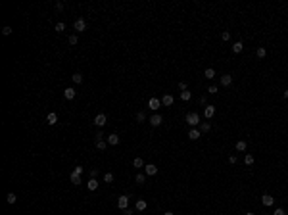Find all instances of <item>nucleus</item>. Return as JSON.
<instances>
[{"instance_id": "obj_5", "label": "nucleus", "mask_w": 288, "mask_h": 215, "mask_svg": "<svg viewBox=\"0 0 288 215\" xmlns=\"http://www.w3.org/2000/svg\"><path fill=\"white\" fill-rule=\"evenodd\" d=\"M73 29H75V31H79V33H83V31L87 29V21H85L83 17H79L75 23H73Z\"/></svg>"}, {"instance_id": "obj_7", "label": "nucleus", "mask_w": 288, "mask_h": 215, "mask_svg": "<svg viewBox=\"0 0 288 215\" xmlns=\"http://www.w3.org/2000/svg\"><path fill=\"white\" fill-rule=\"evenodd\" d=\"M157 173V167L154 163H146L144 165V175H148V177H154Z\"/></svg>"}, {"instance_id": "obj_33", "label": "nucleus", "mask_w": 288, "mask_h": 215, "mask_svg": "<svg viewBox=\"0 0 288 215\" xmlns=\"http://www.w3.org/2000/svg\"><path fill=\"white\" fill-rule=\"evenodd\" d=\"M56 31H58V33L66 31V23H63V21H58V23H56Z\"/></svg>"}, {"instance_id": "obj_14", "label": "nucleus", "mask_w": 288, "mask_h": 215, "mask_svg": "<svg viewBox=\"0 0 288 215\" xmlns=\"http://www.w3.org/2000/svg\"><path fill=\"white\" fill-rule=\"evenodd\" d=\"M46 123L48 125H56V123H58V113H54V112L48 113V115H46Z\"/></svg>"}, {"instance_id": "obj_22", "label": "nucleus", "mask_w": 288, "mask_h": 215, "mask_svg": "<svg viewBox=\"0 0 288 215\" xmlns=\"http://www.w3.org/2000/svg\"><path fill=\"white\" fill-rule=\"evenodd\" d=\"M204 77L206 79H213V77H215V69H213V67H208V69L204 71Z\"/></svg>"}, {"instance_id": "obj_31", "label": "nucleus", "mask_w": 288, "mask_h": 215, "mask_svg": "<svg viewBox=\"0 0 288 215\" xmlns=\"http://www.w3.org/2000/svg\"><path fill=\"white\" fill-rule=\"evenodd\" d=\"M106 146H108V140H98L96 142V148L98 150H106Z\"/></svg>"}, {"instance_id": "obj_29", "label": "nucleus", "mask_w": 288, "mask_h": 215, "mask_svg": "<svg viewBox=\"0 0 288 215\" xmlns=\"http://www.w3.org/2000/svg\"><path fill=\"white\" fill-rule=\"evenodd\" d=\"M136 121H139V123H144V121H146V112H139V113H136Z\"/></svg>"}, {"instance_id": "obj_37", "label": "nucleus", "mask_w": 288, "mask_h": 215, "mask_svg": "<svg viewBox=\"0 0 288 215\" xmlns=\"http://www.w3.org/2000/svg\"><path fill=\"white\" fill-rule=\"evenodd\" d=\"M77 42H79V39H77V35H71V36H69V44H71V46H75Z\"/></svg>"}, {"instance_id": "obj_24", "label": "nucleus", "mask_w": 288, "mask_h": 215, "mask_svg": "<svg viewBox=\"0 0 288 215\" xmlns=\"http://www.w3.org/2000/svg\"><path fill=\"white\" fill-rule=\"evenodd\" d=\"M246 148H248V144H246V140H238V142H236V150H238V152H244Z\"/></svg>"}, {"instance_id": "obj_19", "label": "nucleus", "mask_w": 288, "mask_h": 215, "mask_svg": "<svg viewBox=\"0 0 288 215\" xmlns=\"http://www.w3.org/2000/svg\"><path fill=\"white\" fill-rule=\"evenodd\" d=\"M69 179H71V182H73L75 186H79L81 182H83V181H81V175H77V173H71V175H69Z\"/></svg>"}, {"instance_id": "obj_25", "label": "nucleus", "mask_w": 288, "mask_h": 215, "mask_svg": "<svg viewBox=\"0 0 288 215\" xmlns=\"http://www.w3.org/2000/svg\"><path fill=\"white\" fill-rule=\"evenodd\" d=\"M211 131V123H200V133H209Z\"/></svg>"}, {"instance_id": "obj_23", "label": "nucleus", "mask_w": 288, "mask_h": 215, "mask_svg": "<svg viewBox=\"0 0 288 215\" xmlns=\"http://www.w3.org/2000/svg\"><path fill=\"white\" fill-rule=\"evenodd\" d=\"M190 98H192V94H190V90H182V92H181V100H182V102H188Z\"/></svg>"}, {"instance_id": "obj_8", "label": "nucleus", "mask_w": 288, "mask_h": 215, "mask_svg": "<svg viewBox=\"0 0 288 215\" xmlns=\"http://www.w3.org/2000/svg\"><path fill=\"white\" fill-rule=\"evenodd\" d=\"M106 123H108V117L104 115V113H98V115L94 117V125H96V127H104Z\"/></svg>"}, {"instance_id": "obj_20", "label": "nucleus", "mask_w": 288, "mask_h": 215, "mask_svg": "<svg viewBox=\"0 0 288 215\" xmlns=\"http://www.w3.org/2000/svg\"><path fill=\"white\" fill-rule=\"evenodd\" d=\"M6 202H8L10 206H14L15 202H17V196H15L14 192H8V196H6Z\"/></svg>"}, {"instance_id": "obj_49", "label": "nucleus", "mask_w": 288, "mask_h": 215, "mask_svg": "<svg viewBox=\"0 0 288 215\" xmlns=\"http://www.w3.org/2000/svg\"><path fill=\"white\" fill-rule=\"evenodd\" d=\"M263 215H269V213H263Z\"/></svg>"}, {"instance_id": "obj_11", "label": "nucleus", "mask_w": 288, "mask_h": 215, "mask_svg": "<svg viewBox=\"0 0 288 215\" xmlns=\"http://www.w3.org/2000/svg\"><path fill=\"white\" fill-rule=\"evenodd\" d=\"M173 102H175V98H173L171 94H163V98H161V106H173Z\"/></svg>"}, {"instance_id": "obj_36", "label": "nucleus", "mask_w": 288, "mask_h": 215, "mask_svg": "<svg viewBox=\"0 0 288 215\" xmlns=\"http://www.w3.org/2000/svg\"><path fill=\"white\" fill-rule=\"evenodd\" d=\"M221 39L225 40V42H229V40H230V33H229V31H223V33H221Z\"/></svg>"}, {"instance_id": "obj_17", "label": "nucleus", "mask_w": 288, "mask_h": 215, "mask_svg": "<svg viewBox=\"0 0 288 215\" xmlns=\"http://www.w3.org/2000/svg\"><path fill=\"white\" fill-rule=\"evenodd\" d=\"M144 160H142V157H135V160H133V167H135V169H142L144 167Z\"/></svg>"}, {"instance_id": "obj_26", "label": "nucleus", "mask_w": 288, "mask_h": 215, "mask_svg": "<svg viewBox=\"0 0 288 215\" xmlns=\"http://www.w3.org/2000/svg\"><path fill=\"white\" fill-rule=\"evenodd\" d=\"M135 181H136V184H144V182H146V175H144V173H139V175L135 177Z\"/></svg>"}, {"instance_id": "obj_39", "label": "nucleus", "mask_w": 288, "mask_h": 215, "mask_svg": "<svg viewBox=\"0 0 288 215\" xmlns=\"http://www.w3.org/2000/svg\"><path fill=\"white\" fill-rule=\"evenodd\" d=\"M273 215H286V211H284L282 208H277V209L273 211Z\"/></svg>"}, {"instance_id": "obj_40", "label": "nucleus", "mask_w": 288, "mask_h": 215, "mask_svg": "<svg viewBox=\"0 0 288 215\" xmlns=\"http://www.w3.org/2000/svg\"><path fill=\"white\" fill-rule=\"evenodd\" d=\"M83 171H85V169L81 167V165H77V167L73 169V173H77V175H83Z\"/></svg>"}, {"instance_id": "obj_18", "label": "nucleus", "mask_w": 288, "mask_h": 215, "mask_svg": "<svg viewBox=\"0 0 288 215\" xmlns=\"http://www.w3.org/2000/svg\"><path fill=\"white\" fill-rule=\"evenodd\" d=\"M146 200H136V204H135V208H136V211H144L146 209Z\"/></svg>"}, {"instance_id": "obj_9", "label": "nucleus", "mask_w": 288, "mask_h": 215, "mask_svg": "<svg viewBox=\"0 0 288 215\" xmlns=\"http://www.w3.org/2000/svg\"><path fill=\"white\" fill-rule=\"evenodd\" d=\"M261 204L265 206V208H271V206L275 204V198L271 196V194H263V196H261Z\"/></svg>"}, {"instance_id": "obj_4", "label": "nucleus", "mask_w": 288, "mask_h": 215, "mask_svg": "<svg viewBox=\"0 0 288 215\" xmlns=\"http://www.w3.org/2000/svg\"><path fill=\"white\" fill-rule=\"evenodd\" d=\"M150 125H152V127H160L161 123H163V117L160 115V113H154L152 117H150V121H148Z\"/></svg>"}, {"instance_id": "obj_48", "label": "nucleus", "mask_w": 288, "mask_h": 215, "mask_svg": "<svg viewBox=\"0 0 288 215\" xmlns=\"http://www.w3.org/2000/svg\"><path fill=\"white\" fill-rule=\"evenodd\" d=\"M244 215H255V213H252V211H248V213H244Z\"/></svg>"}, {"instance_id": "obj_35", "label": "nucleus", "mask_w": 288, "mask_h": 215, "mask_svg": "<svg viewBox=\"0 0 288 215\" xmlns=\"http://www.w3.org/2000/svg\"><path fill=\"white\" fill-rule=\"evenodd\" d=\"M208 92H209V94H217L219 88L215 87V85H209V87H208Z\"/></svg>"}, {"instance_id": "obj_2", "label": "nucleus", "mask_w": 288, "mask_h": 215, "mask_svg": "<svg viewBox=\"0 0 288 215\" xmlns=\"http://www.w3.org/2000/svg\"><path fill=\"white\" fill-rule=\"evenodd\" d=\"M117 208H119L121 211L129 209V196H127V194H121V196H119V200H117Z\"/></svg>"}, {"instance_id": "obj_44", "label": "nucleus", "mask_w": 288, "mask_h": 215, "mask_svg": "<svg viewBox=\"0 0 288 215\" xmlns=\"http://www.w3.org/2000/svg\"><path fill=\"white\" fill-rule=\"evenodd\" d=\"M98 140H104V135H102V133H100V131L96 133V142H98Z\"/></svg>"}, {"instance_id": "obj_3", "label": "nucleus", "mask_w": 288, "mask_h": 215, "mask_svg": "<svg viewBox=\"0 0 288 215\" xmlns=\"http://www.w3.org/2000/svg\"><path fill=\"white\" fill-rule=\"evenodd\" d=\"M148 108L152 109V112H157V109L161 108V98H154L152 96V98L148 100Z\"/></svg>"}, {"instance_id": "obj_30", "label": "nucleus", "mask_w": 288, "mask_h": 215, "mask_svg": "<svg viewBox=\"0 0 288 215\" xmlns=\"http://www.w3.org/2000/svg\"><path fill=\"white\" fill-rule=\"evenodd\" d=\"M244 163L246 165H252L254 163V156H252V154H246V156H244Z\"/></svg>"}, {"instance_id": "obj_10", "label": "nucleus", "mask_w": 288, "mask_h": 215, "mask_svg": "<svg viewBox=\"0 0 288 215\" xmlns=\"http://www.w3.org/2000/svg\"><path fill=\"white\" fill-rule=\"evenodd\" d=\"M75 96H77V90L73 87H67L66 90H63V98H66V100H73Z\"/></svg>"}, {"instance_id": "obj_21", "label": "nucleus", "mask_w": 288, "mask_h": 215, "mask_svg": "<svg viewBox=\"0 0 288 215\" xmlns=\"http://www.w3.org/2000/svg\"><path fill=\"white\" fill-rule=\"evenodd\" d=\"M255 56H257L259 60H263V58H265V56H267V50H265V48H263V46H259L257 50H255Z\"/></svg>"}, {"instance_id": "obj_46", "label": "nucleus", "mask_w": 288, "mask_h": 215, "mask_svg": "<svg viewBox=\"0 0 288 215\" xmlns=\"http://www.w3.org/2000/svg\"><path fill=\"white\" fill-rule=\"evenodd\" d=\"M282 96H284V98L288 100V88H286V90H284V92H282Z\"/></svg>"}, {"instance_id": "obj_16", "label": "nucleus", "mask_w": 288, "mask_h": 215, "mask_svg": "<svg viewBox=\"0 0 288 215\" xmlns=\"http://www.w3.org/2000/svg\"><path fill=\"white\" fill-rule=\"evenodd\" d=\"M242 50H244V44H242V40H236V42L233 44V52H234V54H240Z\"/></svg>"}, {"instance_id": "obj_41", "label": "nucleus", "mask_w": 288, "mask_h": 215, "mask_svg": "<svg viewBox=\"0 0 288 215\" xmlns=\"http://www.w3.org/2000/svg\"><path fill=\"white\" fill-rule=\"evenodd\" d=\"M54 8H56L58 12H62V10H63V4H62V2H56V4H54Z\"/></svg>"}, {"instance_id": "obj_6", "label": "nucleus", "mask_w": 288, "mask_h": 215, "mask_svg": "<svg viewBox=\"0 0 288 215\" xmlns=\"http://www.w3.org/2000/svg\"><path fill=\"white\" fill-rule=\"evenodd\" d=\"M213 115H215V106H213V104H208V106L204 108V117L206 119H211Z\"/></svg>"}, {"instance_id": "obj_32", "label": "nucleus", "mask_w": 288, "mask_h": 215, "mask_svg": "<svg viewBox=\"0 0 288 215\" xmlns=\"http://www.w3.org/2000/svg\"><path fill=\"white\" fill-rule=\"evenodd\" d=\"M2 35H4V36H10V35H12V27H10V25H4V27H2Z\"/></svg>"}, {"instance_id": "obj_12", "label": "nucleus", "mask_w": 288, "mask_h": 215, "mask_svg": "<svg viewBox=\"0 0 288 215\" xmlns=\"http://www.w3.org/2000/svg\"><path fill=\"white\" fill-rule=\"evenodd\" d=\"M200 136H202L200 129H196V127H194V129H190V131H188V138H190V140H198Z\"/></svg>"}, {"instance_id": "obj_15", "label": "nucleus", "mask_w": 288, "mask_h": 215, "mask_svg": "<svg viewBox=\"0 0 288 215\" xmlns=\"http://www.w3.org/2000/svg\"><path fill=\"white\" fill-rule=\"evenodd\" d=\"M108 144H112V146H117V144H119V135H115V133H112V135L108 136Z\"/></svg>"}, {"instance_id": "obj_42", "label": "nucleus", "mask_w": 288, "mask_h": 215, "mask_svg": "<svg viewBox=\"0 0 288 215\" xmlns=\"http://www.w3.org/2000/svg\"><path fill=\"white\" fill-rule=\"evenodd\" d=\"M236 161H238V157H236V156H230V157H229V163H230V165H234Z\"/></svg>"}, {"instance_id": "obj_27", "label": "nucleus", "mask_w": 288, "mask_h": 215, "mask_svg": "<svg viewBox=\"0 0 288 215\" xmlns=\"http://www.w3.org/2000/svg\"><path fill=\"white\" fill-rule=\"evenodd\" d=\"M87 186H88V190H96V188H98V181H96V179H90Z\"/></svg>"}, {"instance_id": "obj_43", "label": "nucleus", "mask_w": 288, "mask_h": 215, "mask_svg": "<svg viewBox=\"0 0 288 215\" xmlns=\"http://www.w3.org/2000/svg\"><path fill=\"white\" fill-rule=\"evenodd\" d=\"M96 175H98V169H90V177H92V179H96Z\"/></svg>"}, {"instance_id": "obj_47", "label": "nucleus", "mask_w": 288, "mask_h": 215, "mask_svg": "<svg viewBox=\"0 0 288 215\" xmlns=\"http://www.w3.org/2000/svg\"><path fill=\"white\" fill-rule=\"evenodd\" d=\"M163 215H173V211H165V213H163Z\"/></svg>"}, {"instance_id": "obj_28", "label": "nucleus", "mask_w": 288, "mask_h": 215, "mask_svg": "<svg viewBox=\"0 0 288 215\" xmlns=\"http://www.w3.org/2000/svg\"><path fill=\"white\" fill-rule=\"evenodd\" d=\"M71 79H73V83H77V85H81V83H83V75H81V73H73V77H71Z\"/></svg>"}, {"instance_id": "obj_13", "label": "nucleus", "mask_w": 288, "mask_h": 215, "mask_svg": "<svg viewBox=\"0 0 288 215\" xmlns=\"http://www.w3.org/2000/svg\"><path fill=\"white\" fill-rule=\"evenodd\" d=\"M221 85H223V87H230V85H233V75L225 73V75L221 77Z\"/></svg>"}, {"instance_id": "obj_34", "label": "nucleus", "mask_w": 288, "mask_h": 215, "mask_svg": "<svg viewBox=\"0 0 288 215\" xmlns=\"http://www.w3.org/2000/svg\"><path fill=\"white\" fill-rule=\"evenodd\" d=\"M104 181H106V182H113V173H104Z\"/></svg>"}, {"instance_id": "obj_38", "label": "nucleus", "mask_w": 288, "mask_h": 215, "mask_svg": "<svg viewBox=\"0 0 288 215\" xmlns=\"http://www.w3.org/2000/svg\"><path fill=\"white\" fill-rule=\"evenodd\" d=\"M179 90H181V92H182V90H188V85H186L184 81H181V83H179Z\"/></svg>"}, {"instance_id": "obj_45", "label": "nucleus", "mask_w": 288, "mask_h": 215, "mask_svg": "<svg viewBox=\"0 0 288 215\" xmlns=\"http://www.w3.org/2000/svg\"><path fill=\"white\" fill-rule=\"evenodd\" d=\"M121 215H133V211H131V209H125V211L121 213Z\"/></svg>"}, {"instance_id": "obj_1", "label": "nucleus", "mask_w": 288, "mask_h": 215, "mask_svg": "<svg viewBox=\"0 0 288 215\" xmlns=\"http://www.w3.org/2000/svg\"><path fill=\"white\" fill-rule=\"evenodd\" d=\"M186 123H188L192 129L200 127V123H202V121H200V113H198V112H188V113H186Z\"/></svg>"}]
</instances>
